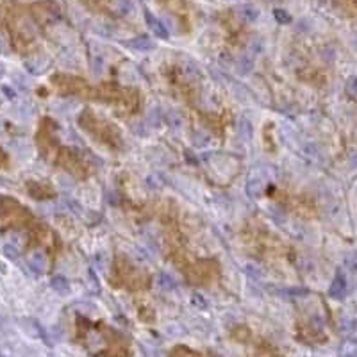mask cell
<instances>
[{
	"label": "cell",
	"instance_id": "cell-7",
	"mask_svg": "<svg viewBox=\"0 0 357 357\" xmlns=\"http://www.w3.org/2000/svg\"><path fill=\"white\" fill-rule=\"evenodd\" d=\"M238 13H239V17L245 20V22L248 23H254V22H257V18H259V9L254 4H243V6L238 7Z\"/></svg>",
	"mask_w": 357,
	"mask_h": 357
},
{
	"label": "cell",
	"instance_id": "cell-4",
	"mask_svg": "<svg viewBox=\"0 0 357 357\" xmlns=\"http://www.w3.org/2000/svg\"><path fill=\"white\" fill-rule=\"evenodd\" d=\"M264 187V179L259 173H252L247 181V195L252 198H259L263 195Z\"/></svg>",
	"mask_w": 357,
	"mask_h": 357
},
{
	"label": "cell",
	"instance_id": "cell-27",
	"mask_svg": "<svg viewBox=\"0 0 357 357\" xmlns=\"http://www.w3.org/2000/svg\"><path fill=\"white\" fill-rule=\"evenodd\" d=\"M2 204H4V198L0 197V207H2Z\"/></svg>",
	"mask_w": 357,
	"mask_h": 357
},
{
	"label": "cell",
	"instance_id": "cell-10",
	"mask_svg": "<svg viewBox=\"0 0 357 357\" xmlns=\"http://www.w3.org/2000/svg\"><path fill=\"white\" fill-rule=\"evenodd\" d=\"M50 288H52L55 293H59V295H68V291H70L68 279L63 277V275H55L54 279L50 280Z\"/></svg>",
	"mask_w": 357,
	"mask_h": 357
},
{
	"label": "cell",
	"instance_id": "cell-16",
	"mask_svg": "<svg viewBox=\"0 0 357 357\" xmlns=\"http://www.w3.org/2000/svg\"><path fill=\"white\" fill-rule=\"evenodd\" d=\"M4 254H6L7 259H13V261L20 257V250H18V247L17 245H13V243H6V245H4Z\"/></svg>",
	"mask_w": 357,
	"mask_h": 357
},
{
	"label": "cell",
	"instance_id": "cell-5",
	"mask_svg": "<svg viewBox=\"0 0 357 357\" xmlns=\"http://www.w3.org/2000/svg\"><path fill=\"white\" fill-rule=\"evenodd\" d=\"M145 18H147V23H149V27H150V31H152V33L155 34V36H157V38H161V39H166L168 38V36H170V33H168V29L165 27V25H163V22H161L159 18H155L154 15H152V13H145Z\"/></svg>",
	"mask_w": 357,
	"mask_h": 357
},
{
	"label": "cell",
	"instance_id": "cell-1",
	"mask_svg": "<svg viewBox=\"0 0 357 357\" xmlns=\"http://www.w3.org/2000/svg\"><path fill=\"white\" fill-rule=\"evenodd\" d=\"M20 325H22V329L25 330L29 336H33V338H39V340H43L47 345H50L49 338H47L43 327H41V323H39L38 320H34V318H22V320H20Z\"/></svg>",
	"mask_w": 357,
	"mask_h": 357
},
{
	"label": "cell",
	"instance_id": "cell-18",
	"mask_svg": "<svg viewBox=\"0 0 357 357\" xmlns=\"http://www.w3.org/2000/svg\"><path fill=\"white\" fill-rule=\"evenodd\" d=\"M346 93L350 95V97H354V99H357V75H354V77H350L348 81H346Z\"/></svg>",
	"mask_w": 357,
	"mask_h": 357
},
{
	"label": "cell",
	"instance_id": "cell-29",
	"mask_svg": "<svg viewBox=\"0 0 357 357\" xmlns=\"http://www.w3.org/2000/svg\"><path fill=\"white\" fill-rule=\"evenodd\" d=\"M0 357H6V356H4V354H2V352H0Z\"/></svg>",
	"mask_w": 357,
	"mask_h": 357
},
{
	"label": "cell",
	"instance_id": "cell-22",
	"mask_svg": "<svg viewBox=\"0 0 357 357\" xmlns=\"http://www.w3.org/2000/svg\"><path fill=\"white\" fill-rule=\"evenodd\" d=\"M89 282H91V289H93V291H100L99 279L95 277V272H93V270H89Z\"/></svg>",
	"mask_w": 357,
	"mask_h": 357
},
{
	"label": "cell",
	"instance_id": "cell-17",
	"mask_svg": "<svg viewBox=\"0 0 357 357\" xmlns=\"http://www.w3.org/2000/svg\"><path fill=\"white\" fill-rule=\"evenodd\" d=\"M118 11H120V15H131L134 11L132 0H118Z\"/></svg>",
	"mask_w": 357,
	"mask_h": 357
},
{
	"label": "cell",
	"instance_id": "cell-3",
	"mask_svg": "<svg viewBox=\"0 0 357 357\" xmlns=\"http://www.w3.org/2000/svg\"><path fill=\"white\" fill-rule=\"evenodd\" d=\"M47 266H49V261L43 252H34L29 255V268L36 275H43L47 272Z\"/></svg>",
	"mask_w": 357,
	"mask_h": 357
},
{
	"label": "cell",
	"instance_id": "cell-2",
	"mask_svg": "<svg viewBox=\"0 0 357 357\" xmlns=\"http://www.w3.org/2000/svg\"><path fill=\"white\" fill-rule=\"evenodd\" d=\"M345 295H346V279H345V275L338 272L334 280L330 282L329 297L336 298V300H341V298H345Z\"/></svg>",
	"mask_w": 357,
	"mask_h": 357
},
{
	"label": "cell",
	"instance_id": "cell-13",
	"mask_svg": "<svg viewBox=\"0 0 357 357\" xmlns=\"http://www.w3.org/2000/svg\"><path fill=\"white\" fill-rule=\"evenodd\" d=\"M149 123L152 127H161V123H163V115H161V109L159 107H152V109L149 111Z\"/></svg>",
	"mask_w": 357,
	"mask_h": 357
},
{
	"label": "cell",
	"instance_id": "cell-23",
	"mask_svg": "<svg viewBox=\"0 0 357 357\" xmlns=\"http://www.w3.org/2000/svg\"><path fill=\"white\" fill-rule=\"evenodd\" d=\"M93 263H95V266H97L99 270H104L105 268L104 255H102V254H97V255H95V257H93Z\"/></svg>",
	"mask_w": 357,
	"mask_h": 357
},
{
	"label": "cell",
	"instance_id": "cell-15",
	"mask_svg": "<svg viewBox=\"0 0 357 357\" xmlns=\"http://www.w3.org/2000/svg\"><path fill=\"white\" fill-rule=\"evenodd\" d=\"M343 264H345L350 272H357V252L346 254L345 259H343Z\"/></svg>",
	"mask_w": 357,
	"mask_h": 357
},
{
	"label": "cell",
	"instance_id": "cell-26",
	"mask_svg": "<svg viewBox=\"0 0 357 357\" xmlns=\"http://www.w3.org/2000/svg\"><path fill=\"white\" fill-rule=\"evenodd\" d=\"M350 166L352 168H357V152H354V154L350 155Z\"/></svg>",
	"mask_w": 357,
	"mask_h": 357
},
{
	"label": "cell",
	"instance_id": "cell-14",
	"mask_svg": "<svg viewBox=\"0 0 357 357\" xmlns=\"http://www.w3.org/2000/svg\"><path fill=\"white\" fill-rule=\"evenodd\" d=\"M264 50V41L261 38H254L250 43H248V54L250 55H259L263 54Z\"/></svg>",
	"mask_w": 357,
	"mask_h": 357
},
{
	"label": "cell",
	"instance_id": "cell-12",
	"mask_svg": "<svg viewBox=\"0 0 357 357\" xmlns=\"http://www.w3.org/2000/svg\"><path fill=\"white\" fill-rule=\"evenodd\" d=\"M165 120H166V123H168V127H170V129H173V131L181 129L182 123H184V118H182V115L179 113V111H175V109L168 111V113L165 115Z\"/></svg>",
	"mask_w": 357,
	"mask_h": 357
},
{
	"label": "cell",
	"instance_id": "cell-11",
	"mask_svg": "<svg viewBox=\"0 0 357 357\" xmlns=\"http://www.w3.org/2000/svg\"><path fill=\"white\" fill-rule=\"evenodd\" d=\"M175 286H177L175 279L170 273H166V272L159 273V277H157V288H159L161 291H171V289H175Z\"/></svg>",
	"mask_w": 357,
	"mask_h": 357
},
{
	"label": "cell",
	"instance_id": "cell-19",
	"mask_svg": "<svg viewBox=\"0 0 357 357\" xmlns=\"http://www.w3.org/2000/svg\"><path fill=\"white\" fill-rule=\"evenodd\" d=\"M273 17L275 20L279 23H289L291 22V17H289V13L284 11V9H275L273 11Z\"/></svg>",
	"mask_w": 357,
	"mask_h": 357
},
{
	"label": "cell",
	"instance_id": "cell-6",
	"mask_svg": "<svg viewBox=\"0 0 357 357\" xmlns=\"http://www.w3.org/2000/svg\"><path fill=\"white\" fill-rule=\"evenodd\" d=\"M254 70V57L250 54H243L239 55V59L236 63V71L241 75V77H247L250 75Z\"/></svg>",
	"mask_w": 357,
	"mask_h": 357
},
{
	"label": "cell",
	"instance_id": "cell-9",
	"mask_svg": "<svg viewBox=\"0 0 357 357\" xmlns=\"http://www.w3.org/2000/svg\"><path fill=\"white\" fill-rule=\"evenodd\" d=\"M252 121L248 120V118H239V121H238V134H239V137H243V141H250L252 139Z\"/></svg>",
	"mask_w": 357,
	"mask_h": 357
},
{
	"label": "cell",
	"instance_id": "cell-20",
	"mask_svg": "<svg viewBox=\"0 0 357 357\" xmlns=\"http://www.w3.org/2000/svg\"><path fill=\"white\" fill-rule=\"evenodd\" d=\"M184 73H186L187 77H191V79H195V77H198V75H200L198 66L195 65V63H187V65L184 66Z\"/></svg>",
	"mask_w": 357,
	"mask_h": 357
},
{
	"label": "cell",
	"instance_id": "cell-25",
	"mask_svg": "<svg viewBox=\"0 0 357 357\" xmlns=\"http://www.w3.org/2000/svg\"><path fill=\"white\" fill-rule=\"evenodd\" d=\"M193 304H195V306H200V307H205V306H207L205 300H204L200 295H193Z\"/></svg>",
	"mask_w": 357,
	"mask_h": 357
},
{
	"label": "cell",
	"instance_id": "cell-24",
	"mask_svg": "<svg viewBox=\"0 0 357 357\" xmlns=\"http://www.w3.org/2000/svg\"><path fill=\"white\" fill-rule=\"evenodd\" d=\"M2 93L7 95V99H9V100H13V99H15V97H17V93H15V89L9 88V86H2Z\"/></svg>",
	"mask_w": 357,
	"mask_h": 357
},
{
	"label": "cell",
	"instance_id": "cell-28",
	"mask_svg": "<svg viewBox=\"0 0 357 357\" xmlns=\"http://www.w3.org/2000/svg\"><path fill=\"white\" fill-rule=\"evenodd\" d=\"M268 2H279V0H268Z\"/></svg>",
	"mask_w": 357,
	"mask_h": 357
},
{
	"label": "cell",
	"instance_id": "cell-8",
	"mask_svg": "<svg viewBox=\"0 0 357 357\" xmlns=\"http://www.w3.org/2000/svg\"><path fill=\"white\" fill-rule=\"evenodd\" d=\"M127 47H131L134 50H139V52H147V50H152L154 49V43H152V39L149 36H136V38H132L131 41H127Z\"/></svg>",
	"mask_w": 357,
	"mask_h": 357
},
{
	"label": "cell",
	"instance_id": "cell-21",
	"mask_svg": "<svg viewBox=\"0 0 357 357\" xmlns=\"http://www.w3.org/2000/svg\"><path fill=\"white\" fill-rule=\"evenodd\" d=\"M147 181H149L150 187H163V179L159 175H150Z\"/></svg>",
	"mask_w": 357,
	"mask_h": 357
}]
</instances>
